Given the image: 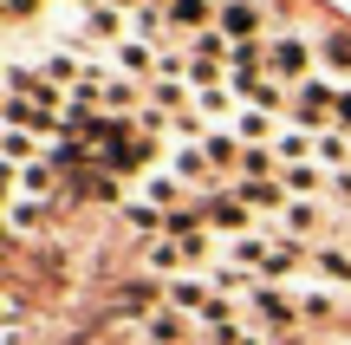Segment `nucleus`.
<instances>
[{"label":"nucleus","mask_w":351,"mask_h":345,"mask_svg":"<svg viewBox=\"0 0 351 345\" xmlns=\"http://www.w3.org/2000/svg\"><path fill=\"white\" fill-rule=\"evenodd\" d=\"M117 65H124V72H150V46H143V39H124V46H117Z\"/></svg>","instance_id":"10"},{"label":"nucleus","mask_w":351,"mask_h":345,"mask_svg":"<svg viewBox=\"0 0 351 345\" xmlns=\"http://www.w3.org/2000/svg\"><path fill=\"white\" fill-rule=\"evenodd\" d=\"M319 156H326V163H339V169H345V137H339V130H326V137H319Z\"/></svg>","instance_id":"16"},{"label":"nucleus","mask_w":351,"mask_h":345,"mask_svg":"<svg viewBox=\"0 0 351 345\" xmlns=\"http://www.w3.org/2000/svg\"><path fill=\"white\" fill-rule=\"evenodd\" d=\"M91 33L111 39V33H117V13H111V7H98V13H91Z\"/></svg>","instance_id":"20"},{"label":"nucleus","mask_w":351,"mask_h":345,"mask_svg":"<svg viewBox=\"0 0 351 345\" xmlns=\"http://www.w3.org/2000/svg\"><path fill=\"white\" fill-rule=\"evenodd\" d=\"M176 307H208V294H202V281H182V287H176Z\"/></svg>","instance_id":"17"},{"label":"nucleus","mask_w":351,"mask_h":345,"mask_svg":"<svg viewBox=\"0 0 351 345\" xmlns=\"http://www.w3.org/2000/svg\"><path fill=\"white\" fill-rule=\"evenodd\" d=\"M163 26H169V13H156V7L137 13V33H143V39H163Z\"/></svg>","instance_id":"14"},{"label":"nucleus","mask_w":351,"mask_h":345,"mask_svg":"<svg viewBox=\"0 0 351 345\" xmlns=\"http://www.w3.org/2000/svg\"><path fill=\"white\" fill-rule=\"evenodd\" d=\"M254 320H261L267 333H280V326L293 320V307H287V300H280V294H261V287H254Z\"/></svg>","instance_id":"4"},{"label":"nucleus","mask_w":351,"mask_h":345,"mask_svg":"<svg viewBox=\"0 0 351 345\" xmlns=\"http://www.w3.org/2000/svg\"><path fill=\"white\" fill-rule=\"evenodd\" d=\"M254 26H261V7H254V0H228V7H221V33L234 39V46L254 39Z\"/></svg>","instance_id":"3"},{"label":"nucleus","mask_w":351,"mask_h":345,"mask_svg":"<svg viewBox=\"0 0 351 345\" xmlns=\"http://www.w3.org/2000/svg\"><path fill=\"white\" fill-rule=\"evenodd\" d=\"M339 124L351 130V91H345V98H339Z\"/></svg>","instance_id":"23"},{"label":"nucleus","mask_w":351,"mask_h":345,"mask_svg":"<svg viewBox=\"0 0 351 345\" xmlns=\"http://www.w3.org/2000/svg\"><path fill=\"white\" fill-rule=\"evenodd\" d=\"M150 7H169V0H150Z\"/></svg>","instance_id":"26"},{"label":"nucleus","mask_w":351,"mask_h":345,"mask_svg":"<svg viewBox=\"0 0 351 345\" xmlns=\"http://www.w3.org/2000/svg\"><path fill=\"white\" fill-rule=\"evenodd\" d=\"M208 150H182V156H176V176H182V182H202V176H208Z\"/></svg>","instance_id":"11"},{"label":"nucleus","mask_w":351,"mask_h":345,"mask_svg":"<svg viewBox=\"0 0 351 345\" xmlns=\"http://www.w3.org/2000/svg\"><path fill=\"white\" fill-rule=\"evenodd\" d=\"M169 26H182V33L208 26V0H169Z\"/></svg>","instance_id":"5"},{"label":"nucleus","mask_w":351,"mask_h":345,"mask_svg":"<svg viewBox=\"0 0 351 345\" xmlns=\"http://www.w3.org/2000/svg\"><path fill=\"white\" fill-rule=\"evenodd\" d=\"M267 65H274L280 78H300L306 65H313V52H306V39H274V46H267Z\"/></svg>","instance_id":"2"},{"label":"nucleus","mask_w":351,"mask_h":345,"mask_svg":"<svg viewBox=\"0 0 351 345\" xmlns=\"http://www.w3.org/2000/svg\"><path fill=\"white\" fill-rule=\"evenodd\" d=\"M202 150H208V163H215V169H228V156H234V143H221V137H208V143H202Z\"/></svg>","instance_id":"21"},{"label":"nucleus","mask_w":351,"mask_h":345,"mask_svg":"<svg viewBox=\"0 0 351 345\" xmlns=\"http://www.w3.org/2000/svg\"><path fill=\"white\" fill-rule=\"evenodd\" d=\"M182 254H189V241H156V248H150V267H156V274H169Z\"/></svg>","instance_id":"12"},{"label":"nucleus","mask_w":351,"mask_h":345,"mask_svg":"<svg viewBox=\"0 0 351 345\" xmlns=\"http://www.w3.org/2000/svg\"><path fill=\"white\" fill-rule=\"evenodd\" d=\"M313 267L326 274V281H351V254H339V248H319V254H313Z\"/></svg>","instance_id":"7"},{"label":"nucleus","mask_w":351,"mask_h":345,"mask_svg":"<svg viewBox=\"0 0 351 345\" xmlns=\"http://www.w3.org/2000/svg\"><path fill=\"white\" fill-rule=\"evenodd\" d=\"M313 150H319V143H313V137H280V156H287V169H293V163H300V156H313Z\"/></svg>","instance_id":"15"},{"label":"nucleus","mask_w":351,"mask_h":345,"mask_svg":"<svg viewBox=\"0 0 351 345\" xmlns=\"http://www.w3.org/2000/svg\"><path fill=\"white\" fill-rule=\"evenodd\" d=\"M98 7H104V0H98ZM111 7H124V0H111Z\"/></svg>","instance_id":"25"},{"label":"nucleus","mask_w":351,"mask_h":345,"mask_svg":"<svg viewBox=\"0 0 351 345\" xmlns=\"http://www.w3.org/2000/svg\"><path fill=\"white\" fill-rule=\"evenodd\" d=\"M287 189H300V195H319V169L293 163V169H287Z\"/></svg>","instance_id":"13"},{"label":"nucleus","mask_w":351,"mask_h":345,"mask_svg":"<svg viewBox=\"0 0 351 345\" xmlns=\"http://www.w3.org/2000/svg\"><path fill=\"white\" fill-rule=\"evenodd\" d=\"M143 333H150V345H176V339H182V326H176V313H150Z\"/></svg>","instance_id":"9"},{"label":"nucleus","mask_w":351,"mask_h":345,"mask_svg":"<svg viewBox=\"0 0 351 345\" xmlns=\"http://www.w3.org/2000/svg\"><path fill=\"white\" fill-rule=\"evenodd\" d=\"M241 137H267V111H247V117H241Z\"/></svg>","instance_id":"22"},{"label":"nucleus","mask_w":351,"mask_h":345,"mask_svg":"<svg viewBox=\"0 0 351 345\" xmlns=\"http://www.w3.org/2000/svg\"><path fill=\"white\" fill-rule=\"evenodd\" d=\"M202 215H208L221 235H241V228H247V202H215V209H202Z\"/></svg>","instance_id":"6"},{"label":"nucleus","mask_w":351,"mask_h":345,"mask_svg":"<svg viewBox=\"0 0 351 345\" xmlns=\"http://www.w3.org/2000/svg\"><path fill=\"white\" fill-rule=\"evenodd\" d=\"M319 228V202H287V235H313Z\"/></svg>","instance_id":"8"},{"label":"nucleus","mask_w":351,"mask_h":345,"mask_svg":"<svg viewBox=\"0 0 351 345\" xmlns=\"http://www.w3.org/2000/svg\"><path fill=\"white\" fill-rule=\"evenodd\" d=\"M215 287H221V294H241V287H247V274H241V267H215Z\"/></svg>","instance_id":"18"},{"label":"nucleus","mask_w":351,"mask_h":345,"mask_svg":"<svg viewBox=\"0 0 351 345\" xmlns=\"http://www.w3.org/2000/svg\"><path fill=\"white\" fill-rule=\"evenodd\" d=\"M293 117H300V124H326V117H339V98H332L326 85H300V98H293Z\"/></svg>","instance_id":"1"},{"label":"nucleus","mask_w":351,"mask_h":345,"mask_svg":"<svg viewBox=\"0 0 351 345\" xmlns=\"http://www.w3.org/2000/svg\"><path fill=\"white\" fill-rule=\"evenodd\" d=\"M326 59L339 65V72H351V39H326Z\"/></svg>","instance_id":"19"},{"label":"nucleus","mask_w":351,"mask_h":345,"mask_svg":"<svg viewBox=\"0 0 351 345\" xmlns=\"http://www.w3.org/2000/svg\"><path fill=\"white\" fill-rule=\"evenodd\" d=\"M7 7H13V13H26V7H33V0H7Z\"/></svg>","instance_id":"24"}]
</instances>
